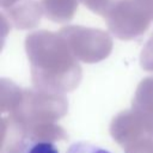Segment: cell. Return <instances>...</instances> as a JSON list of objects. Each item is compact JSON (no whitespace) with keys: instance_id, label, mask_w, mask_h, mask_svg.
I'll return each mask as SVG.
<instances>
[{"instance_id":"277c9868","label":"cell","mask_w":153,"mask_h":153,"mask_svg":"<svg viewBox=\"0 0 153 153\" xmlns=\"http://www.w3.org/2000/svg\"><path fill=\"white\" fill-rule=\"evenodd\" d=\"M74 56L85 63H96L106 59L114 47L111 36L100 29L67 25L59 30Z\"/></svg>"},{"instance_id":"52a82bcc","label":"cell","mask_w":153,"mask_h":153,"mask_svg":"<svg viewBox=\"0 0 153 153\" xmlns=\"http://www.w3.org/2000/svg\"><path fill=\"white\" fill-rule=\"evenodd\" d=\"M43 14L56 23H67L73 19L78 10V0H41Z\"/></svg>"},{"instance_id":"5b68a950","label":"cell","mask_w":153,"mask_h":153,"mask_svg":"<svg viewBox=\"0 0 153 153\" xmlns=\"http://www.w3.org/2000/svg\"><path fill=\"white\" fill-rule=\"evenodd\" d=\"M2 11V14L7 16L8 24L20 30L35 27L43 14L41 2L36 0H17Z\"/></svg>"},{"instance_id":"ba28073f","label":"cell","mask_w":153,"mask_h":153,"mask_svg":"<svg viewBox=\"0 0 153 153\" xmlns=\"http://www.w3.org/2000/svg\"><path fill=\"white\" fill-rule=\"evenodd\" d=\"M120 145L124 153H153V136L147 131L131 135Z\"/></svg>"},{"instance_id":"8992f818","label":"cell","mask_w":153,"mask_h":153,"mask_svg":"<svg viewBox=\"0 0 153 153\" xmlns=\"http://www.w3.org/2000/svg\"><path fill=\"white\" fill-rule=\"evenodd\" d=\"M131 110L145 129L153 136V76H147L136 87Z\"/></svg>"},{"instance_id":"9c48e42d","label":"cell","mask_w":153,"mask_h":153,"mask_svg":"<svg viewBox=\"0 0 153 153\" xmlns=\"http://www.w3.org/2000/svg\"><path fill=\"white\" fill-rule=\"evenodd\" d=\"M18 153H59V151L51 141L31 139L26 134L18 149Z\"/></svg>"},{"instance_id":"7a4b0ae2","label":"cell","mask_w":153,"mask_h":153,"mask_svg":"<svg viewBox=\"0 0 153 153\" xmlns=\"http://www.w3.org/2000/svg\"><path fill=\"white\" fill-rule=\"evenodd\" d=\"M68 102L63 94L41 90H22L18 86L7 98L2 112L8 111L11 118L29 128L36 124L56 123L67 114Z\"/></svg>"},{"instance_id":"7c38bea8","label":"cell","mask_w":153,"mask_h":153,"mask_svg":"<svg viewBox=\"0 0 153 153\" xmlns=\"http://www.w3.org/2000/svg\"><path fill=\"white\" fill-rule=\"evenodd\" d=\"M67 153H110L109 151L99 147V146H96V145H92L90 142H75L73 143Z\"/></svg>"},{"instance_id":"3957f363","label":"cell","mask_w":153,"mask_h":153,"mask_svg":"<svg viewBox=\"0 0 153 153\" xmlns=\"http://www.w3.org/2000/svg\"><path fill=\"white\" fill-rule=\"evenodd\" d=\"M110 32L120 39L141 36L153 19V0H116L104 16Z\"/></svg>"},{"instance_id":"4fadbf2b","label":"cell","mask_w":153,"mask_h":153,"mask_svg":"<svg viewBox=\"0 0 153 153\" xmlns=\"http://www.w3.org/2000/svg\"><path fill=\"white\" fill-rule=\"evenodd\" d=\"M14 1H17V0H0V5H1L2 8H6L10 5H12Z\"/></svg>"},{"instance_id":"6da1fadb","label":"cell","mask_w":153,"mask_h":153,"mask_svg":"<svg viewBox=\"0 0 153 153\" xmlns=\"http://www.w3.org/2000/svg\"><path fill=\"white\" fill-rule=\"evenodd\" d=\"M33 87L49 93L65 94L81 81V67L59 32L39 30L25 38Z\"/></svg>"},{"instance_id":"8fae6325","label":"cell","mask_w":153,"mask_h":153,"mask_svg":"<svg viewBox=\"0 0 153 153\" xmlns=\"http://www.w3.org/2000/svg\"><path fill=\"white\" fill-rule=\"evenodd\" d=\"M140 65L145 71L153 72V35L149 37L141 51Z\"/></svg>"},{"instance_id":"30bf717a","label":"cell","mask_w":153,"mask_h":153,"mask_svg":"<svg viewBox=\"0 0 153 153\" xmlns=\"http://www.w3.org/2000/svg\"><path fill=\"white\" fill-rule=\"evenodd\" d=\"M92 12L104 17L116 0H79Z\"/></svg>"}]
</instances>
